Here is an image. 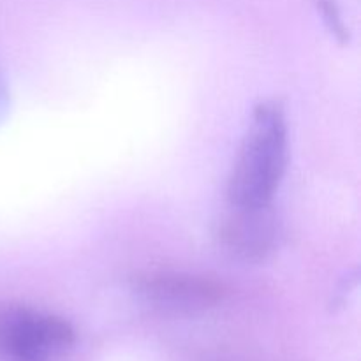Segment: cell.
I'll use <instances>...</instances> for the list:
<instances>
[{
	"mask_svg": "<svg viewBox=\"0 0 361 361\" xmlns=\"http://www.w3.org/2000/svg\"><path fill=\"white\" fill-rule=\"evenodd\" d=\"M289 129L284 108L264 101L254 108L228 180L231 207L271 204L288 169Z\"/></svg>",
	"mask_w": 361,
	"mask_h": 361,
	"instance_id": "1",
	"label": "cell"
},
{
	"mask_svg": "<svg viewBox=\"0 0 361 361\" xmlns=\"http://www.w3.org/2000/svg\"><path fill=\"white\" fill-rule=\"evenodd\" d=\"M74 328L55 314L25 305L0 309V351L11 361H49L74 344Z\"/></svg>",
	"mask_w": 361,
	"mask_h": 361,
	"instance_id": "2",
	"label": "cell"
},
{
	"mask_svg": "<svg viewBox=\"0 0 361 361\" xmlns=\"http://www.w3.org/2000/svg\"><path fill=\"white\" fill-rule=\"evenodd\" d=\"M134 291L152 305L175 312H194L215 305L224 296L221 282L207 275L175 270H150L136 275Z\"/></svg>",
	"mask_w": 361,
	"mask_h": 361,
	"instance_id": "3",
	"label": "cell"
},
{
	"mask_svg": "<svg viewBox=\"0 0 361 361\" xmlns=\"http://www.w3.org/2000/svg\"><path fill=\"white\" fill-rule=\"evenodd\" d=\"M219 222L217 240L222 249L240 261H263L281 242L282 228L271 204L231 207Z\"/></svg>",
	"mask_w": 361,
	"mask_h": 361,
	"instance_id": "4",
	"label": "cell"
},
{
	"mask_svg": "<svg viewBox=\"0 0 361 361\" xmlns=\"http://www.w3.org/2000/svg\"><path fill=\"white\" fill-rule=\"evenodd\" d=\"M316 6L319 9L321 16H323L324 23L330 28L331 35L337 37L338 41L345 42L349 39L348 27L344 23V18H342V11L338 7L337 0H316Z\"/></svg>",
	"mask_w": 361,
	"mask_h": 361,
	"instance_id": "5",
	"label": "cell"
},
{
	"mask_svg": "<svg viewBox=\"0 0 361 361\" xmlns=\"http://www.w3.org/2000/svg\"><path fill=\"white\" fill-rule=\"evenodd\" d=\"M11 108V92H9V85H7L6 76L0 71V122L6 118V115L9 113Z\"/></svg>",
	"mask_w": 361,
	"mask_h": 361,
	"instance_id": "6",
	"label": "cell"
}]
</instances>
